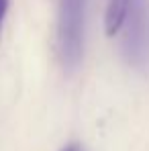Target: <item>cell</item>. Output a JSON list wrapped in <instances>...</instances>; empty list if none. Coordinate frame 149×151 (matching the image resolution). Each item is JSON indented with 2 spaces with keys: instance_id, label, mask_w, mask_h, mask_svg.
Instances as JSON below:
<instances>
[{
  "instance_id": "cell-1",
  "label": "cell",
  "mask_w": 149,
  "mask_h": 151,
  "mask_svg": "<svg viewBox=\"0 0 149 151\" xmlns=\"http://www.w3.org/2000/svg\"><path fill=\"white\" fill-rule=\"evenodd\" d=\"M86 0H59L57 8V49L66 68H76L84 51Z\"/></svg>"
},
{
  "instance_id": "cell-2",
  "label": "cell",
  "mask_w": 149,
  "mask_h": 151,
  "mask_svg": "<svg viewBox=\"0 0 149 151\" xmlns=\"http://www.w3.org/2000/svg\"><path fill=\"white\" fill-rule=\"evenodd\" d=\"M125 25H127L125 49L129 55V61L143 68L149 63V10L145 8L143 0L131 2Z\"/></svg>"
},
{
  "instance_id": "cell-3",
  "label": "cell",
  "mask_w": 149,
  "mask_h": 151,
  "mask_svg": "<svg viewBox=\"0 0 149 151\" xmlns=\"http://www.w3.org/2000/svg\"><path fill=\"white\" fill-rule=\"evenodd\" d=\"M133 0H108L106 6V14H104V29L108 37H114L121 29H123L129 8H131Z\"/></svg>"
},
{
  "instance_id": "cell-4",
  "label": "cell",
  "mask_w": 149,
  "mask_h": 151,
  "mask_svg": "<svg viewBox=\"0 0 149 151\" xmlns=\"http://www.w3.org/2000/svg\"><path fill=\"white\" fill-rule=\"evenodd\" d=\"M8 10V0H0V25H2V19Z\"/></svg>"
},
{
  "instance_id": "cell-5",
  "label": "cell",
  "mask_w": 149,
  "mask_h": 151,
  "mask_svg": "<svg viewBox=\"0 0 149 151\" xmlns=\"http://www.w3.org/2000/svg\"><path fill=\"white\" fill-rule=\"evenodd\" d=\"M61 151H82V149H80V145H76V143H74V145H68V147H63Z\"/></svg>"
}]
</instances>
